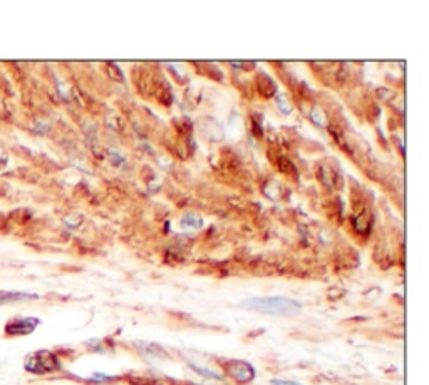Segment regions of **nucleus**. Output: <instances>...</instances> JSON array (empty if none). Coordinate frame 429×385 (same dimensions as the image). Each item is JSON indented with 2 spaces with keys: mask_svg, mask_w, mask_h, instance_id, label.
Returning <instances> with one entry per match:
<instances>
[{
  "mask_svg": "<svg viewBox=\"0 0 429 385\" xmlns=\"http://www.w3.org/2000/svg\"><path fill=\"white\" fill-rule=\"evenodd\" d=\"M24 368L34 375H47V373L59 372L62 368L59 357L51 350H37L25 357Z\"/></svg>",
  "mask_w": 429,
  "mask_h": 385,
  "instance_id": "f03ea898",
  "label": "nucleus"
},
{
  "mask_svg": "<svg viewBox=\"0 0 429 385\" xmlns=\"http://www.w3.org/2000/svg\"><path fill=\"white\" fill-rule=\"evenodd\" d=\"M226 373L238 384H248L252 382L257 375L255 368L245 360H230L226 364Z\"/></svg>",
  "mask_w": 429,
  "mask_h": 385,
  "instance_id": "20e7f679",
  "label": "nucleus"
},
{
  "mask_svg": "<svg viewBox=\"0 0 429 385\" xmlns=\"http://www.w3.org/2000/svg\"><path fill=\"white\" fill-rule=\"evenodd\" d=\"M107 71H109V74H111V79H114L116 82H121V80H123V72H121V69H118L114 64H109V65H107Z\"/></svg>",
  "mask_w": 429,
  "mask_h": 385,
  "instance_id": "ddd939ff",
  "label": "nucleus"
},
{
  "mask_svg": "<svg viewBox=\"0 0 429 385\" xmlns=\"http://www.w3.org/2000/svg\"><path fill=\"white\" fill-rule=\"evenodd\" d=\"M39 325H41V320L36 317H14L5 323L3 333L10 338L25 337V335L32 333Z\"/></svg>",
  "mask_w": 429,
  "mask_h": 385,
  "instance_id": "7ed1b4c3",
  "label": "nucleus"
},
{
  "mask_svg": "<svg viewBox=\"0 0 429 385\" xmlns=\"http://www.w3.org/2000/svg\"><path fill=\"white\" fill-rule=\"evenodd\" d=\"M310 119L315 122L317 126H327V117H326V113H324L320 107H314V109L310 111Z\"/></svg>",
  "mask_w": 429,
  "mask_h": 385,
  "instance_id": "9d476101",
  "label": "nucleus"
},
{
  "mask_svg": "<svg viewBox=\"0 0 429 385\" xmlns=\"http://www.w3.org/2000/svg\"><path fill=\"white\" fill-rule=\"evenodd\" d=\"M242 307L253 311L268 315H295L302 310V305L295 300L284 298V296H264V298H250L242 303Z\"/></svg>",
  "mask_w": 429,
  "mask_h": 385,
  "instance_id": "f257e3e1",
  "label": "nucleus"
},
{
  "mask_svg": "<svg viewBox=\"0 0 429 385\" xmlns=\"http://www.w3.org/2000/svg\"><path fill=\"white\" fill-rule=\"evenodd\" d=\"M203 226V219L202 216H196V214H184L181 218V228L186 230V228H200Z\"/></svg>",
  "mask_w": 429,
  "mask_h": 385,
  "instance_id": "6e6552de",
  "label": "nucleus"
},
{
  "mask_svg": "<svg viewBox=\"0 0 429 385\" xmlns=\"http://www.w3.org/2000/svg\"><path fill=\"white\" fill-rule=\"evenodd\" d=\"M272 385H302V384L292 382V380H278V379H273L272 380Z\"/></svg>",
  "mask_w": 429,
  "mask_h": 385,
  "instance_id": "2eb2a0df",
  "label": "nucleus"
},
{
  "mask_svg": "<svg viewBox=\"0 0 429 385\" xmlns=\"http://www.w3.org/2000/svg\"><path fill=\"white\" fill-rule=\"evenodd\" d=\"M257 87H258V92H260L264 97H270V96H273L277 92L275 84H273L272 79H270V77H266V76H262L260 79H258Z\"/></svg>",
  "mask_w": 429,
  "mask_h": 385,
  "instance_id": "0eeeda50",
  "label": "nucleus"
},
{
  "mask_svg": "<svg viewBox=\"0 0 429 385\" xmlns=\"http://www.w3.org/2000/svg\"><path fill=\"white\" fill-rule=\"evenodd\" d=\"M278 169H280L282 173H285V174H293V173L297 174L295 166H293V163H290L287 157H280V159H278Z\"/></svg>",
  "mask_w": 429,
  "mask_h": 385,
  "instance_id": "9b49d317",
  "label": "nucleus"
},
{
  "mask_svg": "<svg viewBox=\"0 0 429 385\" xmlns=\"http://www.w3.org/2000/svg\"><path fill=\"white\" fill-rule=\"evenodd\" d=\"M354 228L357 230L359 233H369V230L372 228V216H370L367 211L357 214V216L354 218Z\"/></svg>",
  "mask_w": 429,
  "mask_h": 385,
  "instance_id": "423d86ee",
  "label": "nucleus"
},
{
  "mask_svg": "<svg viewBox=\"0 0 429 385\" xmlns=\"http://www.w3.org/2000/svg\"><path fill=\"white\" fill-rule=\"evenodd\" d=\"M277 104H278V107H280V111H284V114L290 113V104L287 102L285 96H278V97H277Z\"/></svg>",
  "mask_w": 429,
  "mask_h": 385,
  "instance_id": "4468645a",
  "label": "nucleus"
},
{
  "mask_svg": "<svg viewBox=\"0 0 429 385\" xmlns=\"http://www.w3.org/2000/svg\"><path fill=\"white\" fill-rule=\"evenodd\" d=\"M332 174H334V173H332L330 168H327V166L320 168V181H322V183L326 184L327 188H334L335 176H332Z\"/></svg>",
  "mask_w": 429,
  "mask_h": 385,
  "instance_id": "1a4fd4ad",
  "label": "nucleus"
},
{
  "mask_svg": "<svg viewBox=\"0 0 429 385\" xmlns=\"http://www.w3.org/2000/svg\"><path fill=\"white\" fill-rule=\"evenodd\" d=\"M37 298L36 293H25V291H0V305L5 303H15V302H25V300Z\"/></svg>",
  "mask_w": 429,
  "mask_h": 385,
  "instance_id": "39448f33",
  "label": "nucleus"
},
{
  "mask_svg": "<svg viewBox=\"0 0 429 385\" xmlns=\"http://www.w3.org/2000/svg\"><path fill=\"white\" fill-rule=\"evenodd\" d=\"M191 368L195 372H198L200 375H204V377H208V379H216V380H222V375H220V373H216V372H211V370H206V368H200L198 365H193L191 364Z\"/></svg>",
  "mask_w": 429,
  "mask_h": 385,
  "instance_id": "f8f14e48",
  "label": "nucleus"
}]
</instances>
